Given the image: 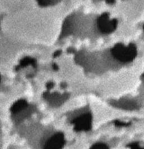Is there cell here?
I'll return each instance as SVG.
<instances>
[{
  "instance_id": "obj_1",
  "label": "cell",
  "mask_w": 144,
  "mask_h": 149,
  "mask_svg": "<svg viewBox=\"0 0 144 149\" xmlns=\"http://www.w3.org/2000/svg\"><path fill=\"white\" fill-rule=\"evenodd\" d=\"M118 20L108 13H87L74 11L65 18L59 39L73 36L81 39H97L113 33Z\"/></svg>"
},
{
  "instance_id": "obj_2",
  "label": "cell",
  "mask_w": 144,
  "mask_h": 149,
  "mask_svg": "<svg viewBox=\"0 0 144 149\" xmlns=\"http://www.w3.org/2000/svg\"><path fill=\"white\" fill-rule=\"evenodd\" d=\"M137 55V49L134 43H118L100 50L81 49L76 53L75 59L81 65L93 70L112 65H126L135 60Z\"/></svg>"
},
{
  "instance_id": "obj_3",
  "label": "cell",
  "mask_w": 144,
  "mask_h": 149,
  "mask_svg": "<svg viewBox=\"0 0 144 149\" xmlns=\"http://www.w3.org/2000/svg\"><path fill=\"white\" fill-rule=\"evenodd\" d=\"M64 143V139L63 135L57 134L47 141L46 149H60L63 147Z\"/></svg>"
},
{
  "instance_id": "obj_4",
  "label": "cell",
  "mask_w": 144,
  "mask_h": 149,
  "mask_svg": "<svg viewBox=\"0 0 144 149\" xmlns=\"http://www.w3.org/2000/svg\"><path fill=\"white\" fill-rule=\"evenodd\" d=\"M38 5L42 7H48L59 4L63 0H36Z\"/></svg>"
},
{
  "instance_id": "obj_5",
  "label": "cell",
  "mask_w": 144,
  "mask_h": 149,
  "mask_svg": "<svg viewBox=\"0 0 144 149\" xmlns=\"http://www.w3.org/2000/svg\"><path fill=\"white\" fill-rule=\"evenodd\" d=\"M87 115H84V117H82L78 119V122L77 123L78 126L77 127H80L81 129H84V130H86V128L88 127L89 123L87 122L90 120L89 119L90 117H87Z\"/></svg>"
},
{
  "instance_id": "obj_6",
  "label": "cell",
  "mask_w": 144,
  "mask_h": 149,
  "mask_svg": "<svg viewBox=\"0 0 144 149\" xmlns=\"http://www.w3.org/2000/svg\"><path fill=\"white\" fill-rule=\"evenodd\" d=\"M25 105L26 104L24 101L20 100V101L18 102L15 104H14L13 107L12 108V110L14 112H18L24 108Z\"/></svg>"
},
{
  "instance_id": "obj_7",
  "label": "cell",
  "mask_w": 144,
  "mask_h": 149,
  "mask_svg": "<svg viewBox=\"0 0 144 149\" xmlns=\"http://www.w3.org/2000/svg\"><path fill=\"white\" fill-rule=\"evenodd\" d=\"M92 149H107V148L104 144H98L95 145Z\"/></svg>"
},
{
  "instance_id": "obj_8",
  "label": "cell",
  "mask_w": 144,
  "mask_h": 149,
  "mask_svg": "<svg viewBox=\"0 0 144 149\" xmlns=\"http://www.w3.org/2000/svg\"><path fill=\"white\" fill-rule=\"evenodd\" d=\"M95 2H99V1H106L107 2H113V1L114 0H93Z\"/></svg>"
},
{
  "instance_id": "obj_9",
  "label": "cell",
  "mask_w": 144,
  "mask_h": 149,
  "mask_svg": "<svg viewBox=\"0 0 144 149\" xmlns=\"http://www.w3.org/2000/svg\"><path fill=\"white\" fill-rule=\"evenodd\" d=\"M133 149H140L139 148H136V147H135V146H134V148H133Z\"/></svg>"
},
{
  "instance_id": "obj_10",
  "label": "cell",
  "mask_w": 144,
  "mask_h": 149,
  "mask_svg": "<svg viewBox=\"0 0 144 149\" xmlns=\"http://www.w3.org/2000/svg\"><path fill=\"white\" fill-rule=\"evenodd\" d=\"M1 75H0V81H1Z\"/></svg>"
}]
</instances>
